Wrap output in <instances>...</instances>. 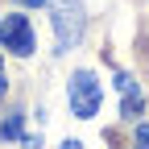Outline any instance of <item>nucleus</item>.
Returning <instances> with one entry per match:
<instances>
[{"instance_id":"obj_1","label":"nucleus","mask_w":149,"mask_h":149,"mask_svg":"<svg viewBox=\"0 0 149 149\" xmlns=\"http://www.w3.org/2000/svg\"><path fill=\"white\" fill-rule=\"evenodd\" d=\"M54 54H70L74 46H79V37H83V0H54Z\"/></svg>"},{"instance_id":"obj_2","label":"nucleus","mask_w":149,"mask_h":149,"mask_svg":"<svg viewBox=\"0 0 149 149\" xmlns=\"http://www.w3.org/2000/svg\"><path fill=\"white\" fill-rule=\"evenodd\" d=\"M66 95H70V112H74V116H79V120H91V116L100 112L104 91H100V79H95L91 70H74Z\"/></svg>"},{"instance_id":"obj_3","label":"nucleus","mask_w":149,"mask_h":149,"mask_svg":"<svg viewBox=\"0 0 149 149\" xmlns=\"http://www.w3.org/2000/svg\"><path fill=\"white\" fill-rule=\"evenodd\" d=\"M0 46H4L8 54H17V58H29V54L37 50L29 17H21V13H8L4 21H0Z\"/></svg>"},{"instance_id":"obj_4","label":"nucleus","mask_w":149,"mask_h":149,"mask_svg":"<svg viewBox=\"0 0 149 149\" xmlns=\"http://www.w3.org/2000/svg\"><path fill=\"white\" fill-rule=\"evenodd\" d=\"M116 91L124 95L120 116H137V112L145 108V100H141V91H137V79H133V74H116Z\"/></svg>"},{"instance_id":"obj_5","label":"nucleus","mask_w":149,"mask_h":149,"mask_svg":"<svg viewBox=\"0 0 149 149\" xmlns=\"http://www.w3.org/2000/svg\"><path fill=\"white\" fill-rule=\"evenodd\" d=\"M21 128H25V116H21V108H13V112H0V141H21Z\"/></svg>"},{"instance_id":"obj_6","label":"nucleus","mask_w":149,"mask_h":149,"mask_svg":"<svg viewBox=\"0 0 149 149\" xmlns=\"http://www.w3.org/2000/svg\"><path fill=\"white\" fill-rule=\"evenodd\" d=\"M133 145H137V149H149V124H137V133H133Z\"/></svg>"},{"instance_id":"obj_7","label":"nucleus","mask_w":149,"mask_h":149,"mask_svg":"<svg viewBox=\"0 0 149 149\" xmlns=\"http://www.w3.org/2000/svg\"><path fill=\"white\" fill-rule=\"evenodd\" d=\"M8 91V74H4V62H0V95Z\"/></svg>"},{"instance_id":"obj_8","label":"nucleus","mask_w":149,"mask_h":149,"mask_svg":"<svg viewBox=\"0 0 149 149\" xmlns=\"http://www.w3.org/2000/svg\"><path fill=\"white\" fill-rule=\"evenodd\" d=\"M17 4H21V8H42L46 0H17Z\"/></svg>"},{"instance_id":"obj_9","label":"nucleus","mask_w":149,"mask_h":149,"mask_svg":"<svg viewBox=\"0 0 149 149\" xmlns=\"http://www.w3.org/2000/svg\"><path fill=\"white\" fill-rule=\"evenodd\" d=\"M62 149H83V145H79V141H66V145H62Z\"/></svg>"}]
</instances>
